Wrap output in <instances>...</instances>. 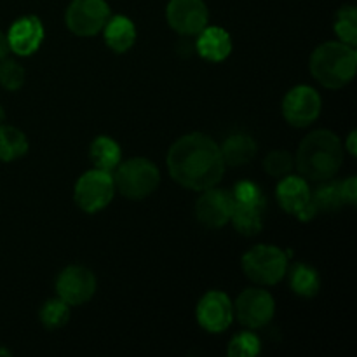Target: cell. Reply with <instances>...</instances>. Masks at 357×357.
<instances>
[{
    "label": "cell",
    "mask_w": 357,
    "mask_h": 357,
    "mask_svg": "<svg viewBox=\"0 0 357 357\" xmlns=\"http://www.w3.org/2000/svg\"><path fill=\"white\" fill-rule=\"evenodd\" d=\"M289 255L272 244H258L243 257V271L253 282L272 286L282 281L288 272Z\"/></svg>",
    "instance_id": "cell-5"
},
{
    "label": "cell",
    "mask_w": 357,
    "mask_h": 357,
    "mask_svg": "<svg viewBox=\"0 0 357 357\" xmlns=\"http://www.w3.org/2000/svg\"><path fill=\"white\" fill-rule=\"evenodd\" d=\"M342 192H344L345 204L354 206L357 201V180L356 176L347 178L345 181H342Z\"/></svg>",
    "instance_id": "cell-29"
},
{
    "label": "cell",
    "mask_w": 357,
    "mask_h": 357,
    "mask_svg": "<svg viewBox=\"0 0 357 357\" xmlns=\"http://www.w3.org/2000/svg\"><path fill=\"white\" fill-rule=\"evenodd\" d=\"M347 150H349V153H351V155H356V131H352L351 135H349Z\"/></svg>",
    "instance_id": "cell-31"
},
{
    "label": "cell",
    "mask_w": 357,
    "mask_h": 357,
    "mask_svg": "<svg viewBox=\"0 0 357 357\" xmlns=\"http://www.w3.org/2000/svg\"><path fill=\"white\" fill-rule=\"evenodd\" d=\"M275 197L279 206L289 215H295L300 222H309L317 215L312 202V190L303 176H282L275 190Z\"/></svg>",
    "instance_id": "cell-8"
},
{
    "label": "cell",
    "mask_w": 357,
    "mask_h": 357,
    "mask_svg": "<svg viewBox=\"0 0 357 357\" xmlns=\"http://www.w3.org/2000/svg\"><path fill=\"white\" fill-rule=\"evenodd\" d=\"M7 52H9V44H7V37L2 33V31H0V61H2V59L6 58Z\"/></svg>",
    "instance_id": "cell-30"
},
{
    "label": "cell",
    "mask_w": 357,
    "mask_h": 357,
    "mask_svg": "<svg viewBox=\"0 0 357 357\" xmlns=\"http://www.w3.org/2000/svg\"><path fill=\"white\" fill-rule=\"evenodd\" d=\"M115 194L114 176L108 171L91 169L86 171L77 180L73 197L77 206L86 213H98L107 208Z\"/></svg>",
    "instance_id": "cell-6"
},
{
    "label": "cell",
    "mask_w": 357,
    "mask_h": 357,
    "mask_svg": "<svg viewBox=\"0 0 357 357\" xmlns=\"http://www.w3.org/2000/svg\"><path fill=\"white\" fill-rule=\"evenodd\" d=\"M40 323L44 324L47 330H59V328L65 326L70 319V305L66 302H63L61 298H52L42 305L40 312Z\"/></svg>",
    "instance_id": "cell-24"
},
{
    "label": "cell",
    "mask_w": 357,
    "mask_h": 357,
    "mask_svg": "<svg viewBox=\"0 0 357 357\" xmlns=\"http://www.w3.org/2000/svg\"><path fill=\"white\" fill-rule=\"evenodd\" d=\"M3 119H6V112H3L2 105H0V124H3Z\"/></svg>",
    "instance_id": "cell-32"
},
{
    "label": "cell",
    "mask_w": 357,
    "mask_h": 357,
    "mask_svg": "<svg viewBox=\"0 0 357 357\" xmlns=\"http://www.w3.org/2000/svg\"><path fill=\"white\" fill-rule=\"evenodd\" d=\"M232 208V192L225 190V188L211 187L208 190H202V195L195 204V216L204 227L222 229L230 222Z\"/></svg>",
    "instance_id": "cell-13"
},
{
    "label": "cell",
    "mask_w": 357,
    "mask_h": 357,
    "mask_svg": "<svg viewBox=\"0 0 357 357\" xmlns=\"http://www.w3.org/2000/svg\"><path fill=\"white\" fill-rule=\"evenodd\" d=\"M44 33V24L37 16H23L14 21L6 37L10 51L17 56H31L40 47Z\"/></svg>",
    "instance_id": "cell-15"
},
{
    "label": "cell",
    "mask_w": 357,
    "mask_h": 357,
    "mask_svg": "<svg viewBox=\"0 0 357 357\" xmlns=\"http://www.w3.org/2000/svg\"><path fill=\"white\" fill-rule=\"evenodd\" d=\"M0 354H2V356H9V351H2V349H0Z\"/></svg>",
    "instance_id": "cell-33"
},
{
    "label": "cell",
    "mask_w": 357,
    "mask_h": 357,
    "mask_svg": "<svg viewBox=\"0 0 357 357\" xmlns=\"http://www.w3.org/2000/svg\"><path fill=\"white\" fill-rule=\"evenodd\" d=\"M357 52L344 42H326L310 56V73L328 89H342L356 75Z\"/></svg>",
    "instance_id": "cell-3"
},
{
    "label": "cell",
    "mask_w": 357,
    "mask_h": 357,
    "mask_svg": "<svg viewBox=\"0 0 357 357\" xmlns=\"http://www.w3.org/2000/svg\"><path fill=\"white\" fill-rule=\"evenodd\" d=\"M159 181L160 173L157 166L143 157H135L119 164L114 176L115 190L132 201H139L153 194L159 187Z\"/></svg>",
    "instance_id": "cell-4"
},
{
    "label": "cell",
    "mask_w": 357,
    "mask_h": 357,
    "mask_svg": "<svg viewBox=\"0 0 357 357\" xmlns=\"http://www.w3.org/2000/svg\"><path fill=\"white\" fill-rule=\"evenodd\" d=\"M267 208V199L251 202H236L234 201L232 216L230 222L234 223V229L241 236H257L264 229V216Z\"/></svg>",
    "instance_id": "cell-17"
},
{
    "label": "cell",
    "mask_w": 357,
    "mask_h": 357,
    "mask_svg": "<svg viewBox=\"0 0 357 357\" xmlns=\"http://www.w3.org/2000/svg\"><path fill=\"white\" fill-rule=\"evenodd\" d=\"M105 42L114 52L129 51L136 42V26L129 17L126 16H114L108 17V21L103 26Z\"/></svg>",
    "instance_id": "cell-18"
},
{
    "label": "cell",
    "mask_w": 357,
    "mask_h": 357,
    "mask_svg": "<svg viewBox=\"0 0 357 357\" xmlns=\"http://www.w3.org/2000/svg\"><path fill=\"white\" fill-rule=\"evenodd\" d=\"M91 160L94 162V167L101 171H108L112 173L117 169L122 159V150L119 143L110 136H98L93 143H91L89 150Z\"/></svg>",
    "instance_id": "cell-20"
},
{
    "label": "cell",
    "mask_w": 357,
    "mask_h": 357,
    "mask_svg": "<svg viewBox=\"0 0 357 357\" xmlns=\"http://www.w3.org/2000/svg\"><path fill=\"white\" fill-rule=\"evenodd\" d=\"M167 23L176 33L194 37L208 26L209 13L204 0H171L166 9Z\"/></svg>",
    "instance_id": "cell-11"
},
{
    "label": "cell",
    "mask_w": 357,
    "mask_h": 357,
    "mask_svg": "<svg viewBox=\"0 0 357 357\" xmlns=\"http://www.w3.org/2000/svg\"><path fill=\"white\" fill-rule=\"evenodd\" d=\"M344 162V145L335 132L317 129L302 139L295 166L303 178L312 181L331 180Z\"/></svg>",
    "instance_id": "cell-2"
},
{
    "label": "cell",
    "mask_w": 357,
    "mask_h": 357,
    "mask_svg": "<svg viewBox=\"0 0 357 357\" xmlns=\"http://www.w3.org/2000/svg\"><path fill=\"white\" fill-rule=\"evenodd\" d=\"M110 17V6L105 0H73L66 9V26L79 37H93L103 30Z\"/></svg>",
    "instance_id": "cell-7"
},
{
    "label": "cell",
    "mask_w": 357,
    "mask_h": 357,
    "mask_svg": "<svg viewBox=\"0 0 357 357\" xmlns=\"http://www.w3.org/2000/svg\"><path fill=\"white\" fill-rule=\"evenodd\" d=\"M58 296L68 305H82L96 291V278L82 265H70L56 279Z\"/></svg>",
    "instance_id": "cell-12"
},
{
    "label": "cell",
    "mask_w": 357,
    "mask_h": 357,
    "mask_svg": "<svg viewBox=\"0 0 357 357\" xmlns=\"http://www.w3.org/2000/svg\"><path fill=\"white\" fill-rule=\"evenodd\" d=\"M335 33L338 35L340 42L347 45L357 44V10L356 7L345 6L342 7L335 17Z\"/></svg>",
    "instance_id": "cell-25"
},
{
    "label": "cell",
    "mask_w": 357,
    "mask_h": 357,
    "mask_svg": "<svg viewBox=\"0 0 357 357\" xmlns=\"http://www.w3.org/2000/svg\"><path fill=\"white\" fill-rule=\"evenodd\" d=\"M197 321L202 330L222 333L232 324L234 305L223 291H209L199 300Z\"/></svg>",
    "instance_id": "cell-14"
},
{
    "label": "cell",
    "mask_w": 357,
    "mask_h": 357,
    "mask_svg": "<svg viewBox=\"0 0 357 357\" xmlns=\"http://www.w3.org/2000/svg\"><path fill=\"white\" fill-rule=\"evenodd\" d=\"M260 351L261 345L257 335L251 331H243L230 340L227 354L230 357H253L260 354Z\"/></svg>",
    "instance_id": "cell-27"
},
{
    "label": "cell",
    "mask_w": 357,
    "mask_h": 357,
    "mask_svg": "<svg viewBox=\"0 0 357 357\" xmlns=\"http://www.w3.org/2000/svg\"><path fill=\"white\" fill-rule=\"evenodd\" d=\"M195 51L208 61H223L232 52V38H230L229 31L223 28L206 26L201 33H197Z\"/></svg>",
    "instance_id": "cell-16"
},
{
    "label": "cell",
    "mask_w": 357,
    "mask_h": 357,
    "mask_svg": "<svg viewBox=\"0 0 357 357\" xmlns=\"http://www.w3.org/2000/svg\"><path fill=\"white\" fill-rule=\"evenodd\" d=\"M220 146L202 132L181 136L167 152L171 178L188 190L202 192L216 187L225 173Z\"/></svg>",
    "instance_id": "cell-1"
},
{
    "label": "cell",
    "mask_w": 357,
    "mask_h": 357,
    "mask_svg": "<svg viewBox=\"0 0 357 357\" xmlns=\"http://www.w3.org/2000/svg\"><path fill=\"white\" fill-rule=\"evenodd\" d=\"M289 288L300 296H316L321 288L319 274L314 267L307 264H296L289 272Z\"/></svg>",
    "instance_id": "cell-22"
},
{
    "label": "cell",
    "mask_w": 357,
    "mask_h": 357,
    "mask_svg": "<svg viewBox=\"0 0 357 357\" xmlns=\"http://www.w3.org/2000/svg\"><path fill=\"white\" fill-rule=\"evenodd\" d=\"M319 93L310 86H296L282 100V115L286 122L295 128H307L321 114Z\"/></svg>",
    "instance_id": "cell-9"
},
{
    "label": "cell",
    "mask_w": 357,
    "mask_h": 357,
    "mask_svg": "<svg viewBox=\"0 0 357 357\" xmlns=\"http://www.w3.org/2000/svg\"><path fill=\"white\" fill-rule=\"evenodd\" d=\"M225 166H244L257 155V142L250 135H232L220 146Z\"/></svg>",
    "instance_id": "cell-19"
},
{
    "label": "cell",
    "mask_w": 357,
    "mask_h": 357,
    "mask_svg": "<svg viewBox=\"0 0 357 357\" xmlns=\"http://www.w3.org/2000/svg\"><path fill=\"white\" fill-rule=\"evenodd\" d=\"M24 84V68L14 59L0 61V86L7 91H17Z\"/></svg>",
    "instance_id": "cell-28"
},
{
    "label": "cell",
    "mask_w": 357,
    "mask_h": 357,
    "mask_svg": "<svg viewBox=\"0 0 357 357\" xmlns=\"http://www.w3.org/2000/svg\"><path fill=\"white\" fill-rule=\"evenodd\" d=\"M275 312V302L267 289L250 288L236 300V316L243 326L250 330L265 326L272 321Z\"/></svg>",
    "instance_id": "cell-10"
},
{
    "label": "cell",
    "mask_w": 357,
    "mask_h": 357,
    "mask_svg": "<svg viewBox=\"0 0 357 357\" xmlns=\"http://www.w3.org/2000/svg\"><path fill=\"white\" fill-rule=\"evenodd\" d=\"M28 152V139L23 131L0 124V160L13 162Z\"/></svg>",
    "instance_id": "cell-21"
},
{
    "label": "cell",
    "mask_w": 357,
    "mask_h": 357,
    "mask_svg": "<svg viewBox=\"0 0 357 357\" xmlns=\"http://www.w3.org/2000/svg\"><path fill=\"white\" fill-rule=\"evenodd\" d=\"M312 202L317 213H331L340 209L345 204L344 192H342V181H323L316 192H312Z\"/></svg>",
    "instance_id": "cell-23"
},
{
    "label": "cell",
    "mask_w": 357,
    "mask_h": 357,
    "mask_svg": "<svg viewBox=\"0 0 357 357\" xmlns=\"http://www.w3.org/2000/svg\"><path fill=\"white\" fill-rule=\"evenodd\" d=\"M295 167V157L288 150H272L264 159V169L274 178H282L289 174Z\"/></svg>",
    "instance_id": "cell-26"
}]
</instances>
